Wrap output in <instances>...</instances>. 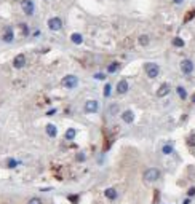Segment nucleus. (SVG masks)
Returning a JSON list of instances; mask_svg holds the SVG:
<instances>
[{
	"mask_svg": "<svg viewBox=\"0 0 195 204\" xmlns=\"http://www.w3.org/2000/svg\"><path fill=\"white\" fill-rule=\"evenodd\" d=\"M94 78H98V80H104V73H96Z\"/></svg>",
	"mask_w": 195,
	"mask_h": 204,
	"instance_id": "26",
	"label": "nucleus"
},
{
	"mask_svg": "<svg viewBox=\"0 0 195 204\" xmlns=\"http://www.w3.org/2000/svg\"><path fill=\"white\" fill-rule=\"evenodd\" d=\"M187 195H189V196H194V195H195V187H192L190 190H189V193H187Z\"/></svg>",
	"mask_w": 195,
	"mask_h": 204,
	"instance_id": "27",
	"label": "nucleus"
},
{
	"mask_svg": "<svg viewBox=\"0 0 195 204\" xmlns=\"http://www.w3.org/2000/svg\"><path fill=\"white\" fill-rule=\"evenodd\" d=\"M46 134H48L50 137H54L58 134L56 126H54V124H46Z\"/></svg>",
	"mask_w": 195,
	"mask_h": 204,
	"instance_id": "12",
	"label": "nucleus"
},
{
	"mask_svg": "<svg viewBox=\"0 0 195 204\" xmlns=\"http://www.w3.org/2000/svg\"><path fill=\"white\" fill-rule=\"evenodd\" d=\"M159 72H160V67L157 64H154V62H147L146 64V73L149 78H155L159 75Z\"/></svg>",
	"mask_w": 195,
	"mask_h": 204,
	"instance_id": "2",
	"label": "nucleus"
},
{
	"mask_svg": "<svg viewBox=\"0 0 195 204\" xmlns=\"http://www.w3.org/2000/svg\"><path fill=\"white\" fill-rule=\"evenodd\" d=\"M98 110H99V104H98L96 100H88L85 104V112L94 113V112H98Z\"/></svg>",
	"mask_w": 195,
	"mask_h": 204,
	"instance_id": "7",
	"label": "nucleus"
},
{
	"mask_svg": "<svg viewBox=\"0 0 195 204\" xmlns=\"http://www.w3.org/2000/svg\"><path fill=\"white\" fill-rule=\"evenodd\" d=\"M24 64H26V56L24 54H18V56L13 59V65H15L16 69L24 67Z\"/></svg>",
	"mask_w": 195,
	"mask_h": 204,
	"instance_id": "8",
	"label": "nucleus"
},
{
	"mask_svg": "<svg viewBox=\"0 0 195 204\" xmlns=\"http://www.w3.org/2000/svg\"><path fill=\"white\" fill-rule=\"evenodd\" d=\"M122 118H123V121H125V123H133L134 113L131 112V110H125V112L122 113Z\"/></svg>",
	"mask_w": 195,
	"mask_h": 204,
	"instance_id": "11",
	"label": "nucleus"
},
{
	"mask_svg": "<svg viewBox=\"0 0 195 204\" xmlns=\"http://www.w3.org/2000/svg\"><path fill=\"white\" fill-rule=\"evenodd\" d=\"M118 67H120V65H118V62H112V64L107 67V72L114 73V72H117V70H118Z\"/></svg>",
	"mask_w": 195,
	"mask_h": 204,
	"instance_id": "15",
	"label": "nucleus"
},
{
	"mask_svg": "<svg viewBox=\"0 0 195 204\" xmlns=\"http://www.w3.org/2000/svg\"><path fill=\"white\" fill-rule=\"evenodd\" d=\"M139 43H141L142 46H146V45L149 43V37H147V35H141V37H139Z\"/></svg>",
	"mask_w": 195,
	"mask_h": 204,
	"instance_id": "19",
	"label": "nucleus"
},
{
	"mask_svg": "<svg viewBox=\"0 0 195 204\" xmlns=\"http://www.w3.org/2000/svg\"><path fill=\"white\" fill-rule=\"evenodd\" d=\"M77 158H78V160H80V161H83V160H85V156L82 155V153H80V155H78V156H77Z\"/></svg>",
	"mask_w": 195,
	"mask_h": 204,
	"instance_id": "28",
	"label": "nucleus"
},
{
	"mask_svg": "<svg viewBox=\"0 0 195 204\" xmlns=\"http://www.w3.org/2000/svg\"><path fill=\"white\" fill-rule=\"evenodd\" d=\"M170 89H171L170 85H168V83H163L162 86L159 88V91H157V96H159V97H165L168 92H170Z\"/></svg>",
	"mask_w": 195,
	"mask_h": 204,
	"instance_id": "10",
	"label": "nucleus"
},
{
	"mask_svg": "<svg viewBox=\"0 0 195 204\" xmlns=\"http://www.w3.org/2000/svg\"><path fill=\"white\" fill-rule=\"evenodd\" d=\"M27 204H42V199L40 198H32V199H29Z\"/></svg>",
	"mask_w": 195,
	"mask_h": 204,
	"instance_id": "23",
	"label": "nucleus"
},
{
	"mask_svg": "<svg viewBox=\"0 0 195 204\" xmlns=\"http://www.w3.org/2000/svg\"><path fill=\"white\" fill-rule=\"evenodd\" d=\"M7 164H8V168H15V166L18 164V161H15V160H8V163H7Z\"/></svg>",
	"mask_w": 195,
	"mask_h": 204,
	"instance_id": "25",
	"label": "nucleus"
},
{
	"mask_svg": "<svg viewBox=\"0 0 195 204\" xmlns=\"http://www.w3.org/2000/svg\"><path fill=\"white\" fill-rule=\"evenodd\" d=\"M181 70H182V73H186V75L192 73V70H194V64H192V61L190 59H184L182 62H181Z\"/></svg>",
	"mask_w": 195,
	"mask_h": 204,
	"instance_id": "4",
	"label": "nucleus"
},
{
	"mask_svg": "<svg viewBox=\"0 0 195 204\" xmlns=\"http://www.w3.org/2000/svg\"><path fill=\"white\" fill-rule=\"evenodd\" d=\"M171 152H173V147H171V145H165V147H163V153L170 155Z\"/></svg>",
	"mask_w": 195,
	"mask_h": 204,
	"instance_id": "22",
	"label": "nucleus"
},
{
	"mask_svg": "<svg viewBox=\"0 0 195 204\" xmlns=\"http://www.w3.org/2000/svg\"><path fill=\"white\" fill-rule=\"evenodd\" d=\"M104 96L106 97L110 96V85H106V86H104Z\"/></svg>",
	"mask_w": 195,
	"mask_h": 204,
	"instance_id": "24",
	"label": "nucleus"
},
{
	"mask_svg": "<svg viewBox=\"0 0 195 204\" xmlns=\"http://www.w3.org/2000/svg\"><path fill=\"white\" fill-rule=\"evenodd\" d=\"M187 144L190 145V147H195V134H190V136L187 137Z\"/></svg>",
	"mask_w": 195,
	"mask_h": 204,
	"instance_id": "21",
	"label": "nucleus"
},
{
	"mask_svg": "<svg viewBox=\"0 0 195 204\" xmlns=\"http://www.w3.org/2000/svg\"><path fill=\"white\" fill-rule=\"evenodd\" d=\"M173 45L178 46V48H182V46H184V40H182V38H179V37H176L174 40H173Z\"/></svg>",
	"mask_w": 195,
	"mask_h": 204,
	"instance_id": "17",
	"label": "nucleus"
},
{
	"mask_svg": "<svg viewBox=\"0 0 195 204\" xmlns=\"http://www.w3.org/2000/svg\"><path fill=\"white\" fill-rule=\"evenodd\" d=\"M173 2H174V3H182L184 0H173Z\"/></svg>",
	"mask_w": 195,
	"mask_h": 204,
	"instance_id": "29",
	"label": "nucleus"
},
{
	"mask_svg": "<svg viewBox=\"0 0 195 204\" xmlns=\"http://www.w3.org/2000/svg\"><path fill=\"white\" fill-rule=\"evenodd\" d=\"M160 177V171L157 168H151L147 169L146 172H144V176H142V179H144V182H155V180Z\"/></svg>",
	"mask_w": 195,
	"mask_h": 204,
	"instance_id": "1",
	"label": "nucleus"
},
{
	"mask_svg": "<svg viewBox=\"0 0 195 204\" xmlns=\"http://www.w3.org/2000/svg\"><path fill=\"white\" fill-rule=\"evenodd\" d=\"M74 137H75V129H67V131H66V139L72 140Z\"/></svg>",
	"mask_w": 195,
	"mask_h": 204,
	"instance_id": "16",
	"label": "nucleus"
},
{
	"mask_svg": "<svg viewBox=\"0 0 195 204\" xmlns=\"http://www.w3.org/2000/svg\"><path fill=\"white\" fill-rule=\"evenodd\" d=\"M21 7H23V11H24L26 15H29V16L34 13V3L31 0H23V2H21Z\"/></svg>",
	"mask_w": 195,
	"mask_h": 204,
	"instance_id": "5",
	"label": "nucleus"
},
{
	"mask_svg": "<svg viewBox=\"0 0 195 204\" xmlns=\"http://www.w3.org/2000/svg\"><path fill=\"white\" fill-rule=\"evenodd\" d=\"M70 40H72L75 45H80L82 42H83V37H82L80 34H72V35H70Z\"/></svg>",
	"mask_w": 195,
	"mask_h": 204,
	"instance_id": "14",
	"label": "nucleus"
},
{
	"mask_svg": "<svg viewBox=\"0 0 195 204\" xmlns=\"http://www.w3.org/2000/svg\"><path fill=\"white\" fill-rule=\"evenodd\" d=\"M3 40H5V42H11V40H13V32H11V29H8V30H7V34L3 35Z\"/></svg>",
	"mask_w": 195,
	"mask_h": 204,
	"instance_id": "18",
	"label": "nucleus"
},
{
	"mask_svg": "<svg viewBox=\"0 0 195 204\" xmlns=\"http://www.w3.org/2000/svg\"><path fill=\"white\" fill-rule=\"evenodd\" d=\"M48 27L51 29V30H59V29L62 27V21L59 19V18H51V19L48 21Z\"/></svg>",
	"mask_w": 195,
	"mask_h": 204,
	"instance_id": "6",
	"label": "nucleus"
},
{
	"mask_svg": "<svg viewBox=\"0 0 195 204\" xmlns=\"http://www.w3.org/2000/svg\"><path fill=\"white\" fill-rule=\"evenodd\" d=\"M178 94H179V97H181V99H186V97H187L186 89H184L182 86H179V88H178Z\"/></svg>",
	"mask_w": 195,
	"mask_h": 204,
	"instance_id": "20",
	"label": "nucleus"
},
{
	"mask_svg": "<svg viewBox=\"0 0 195 204\" xmlns=\"http://www.w3.org/2000/svg\"><path fill=\"white\" fill-rule=\"evenodd\" d=\"M77 85H78V78L75 75H66L62 78V86H66V88H75Z\"/></svg>",
	"mask_w": 195,
	"mask_h": 204,
	"instance_id": "3",
	"label": "nucleus"
},
{
	"mask_svg": "<svg viewBox=\"0 0 195 204\" xmlns=\"http://www.w3.org/2000/svg\"><path fill=\"white\" fill-rule=\"evenodd\" d=\"M128 91V81L126 80H120L117 85V92L118 94H125V92Z\"/></svg>",
	"mask_w": 195,
	"mask_h": 204,
	"instance_id": "9",
	"label": "nucleus"
},
{
	"mask_svg": "<svg viewBox=\"0 0 195 204\" xmlns=\"http://www.w3.org/2000/svg\"><path fill=\"white\" fill-rule=\"evenodd\" d=\"M192 100H194V102H195V96H194V97H192Z\"/></svg>",
	"mask_w": 195,
	"mask_h": 204,
	"instance_id": "30",
	"label": "nucleus"
},
{
	"mask_svg": "<svg viewBox=\"0 0 195 204\" xmlns=\"http://www.w3.org/2000/svg\"><path fill=\"white\" fill-rule=\"evenodd\" d=\"M104 195H106V198H109V199H115V198H117L115 188H107L106 191H104Z\"/></svg>",
	"mask_w": 195,
	"mask_h": 204,
	"instance_id": "13",
	"label": "nucleus"
}]
</instances>
